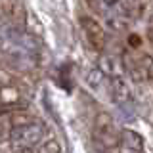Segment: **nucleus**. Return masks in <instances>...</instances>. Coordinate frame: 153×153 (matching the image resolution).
Segmentation results:
<instances>
[{"label": "nucleus", "mask_w": 153, "mask_h": 153, "mask_svg": "<svg viewBox=\"0 0 153 153\" xmlns=\"http://www.w3.org/2000/svg\"><path fill=\"white\" fill-rule=\"evenodd\" d=\"M12 117V132H10V146L13 151L23 153L40 146L44 136V124L25 113H10Z\"/></svg>", "instance_id": "obj_1"}, {"label": "nucleus", "mask_w": 153, "mask_h": 153, "mask_svg": "<svg viewBox=\"0 0 153 153\" xmlns=\"http://www.w3.org/2000/svg\"><path fill=\"white\" fill-rule=\"evenodd\" d=\"M92 136L98 147H102L103 151H107L109 147H113L119 142V130L115 126V121L109 113H98L94 119L92 126Z\"/></svg>", "instance_id": "obj_2"}, {"label": "nucleus", "mask_w": 153, "mask_h": 153, "mask_svg": "<svg viewBox=\"0 0 153 153\" xmlns=\"http://www.w3.org/2000/svg\"><path fill=\"white\" fill-rule=\"evenodd\" d=\"M79 23L82 27V33L86 40H88V44L94 50H103L105 44H107V35H105V29L102 27V23L90 16H82L79 19Z\"/></svg>", "instance_id": "obj_3"}, {"label": "nucleus", "mask_w": 153, "mask_h": 153, "mask_svg": "<svg viewBox=\"0 0 153 153\" xmlns=\"http://www.w3.org/2000/svg\"><path fill=\"white\" fill-rule=\"evenodd\" d=\"M105 153H143V140L138 132L124 128L119 132V142Z\"/></svg>", "instance_id": "obj_4"}, {"label": "nucleus", "mask_w": 153, "mask_h": 153, "mask_svg": "<svg viewBox=\"0 0 153 153\" xmlns=\"http://www.w3.org/2000/svg\"><path fill=\"white\" fill-rule=\"evenodd\" d=\"M109 96L117 105H126L130 103L132 100V92L130 86L126 84V80L123 76H117V79H109Z\"/></svg>", "instance_id": "obj_5"}, {"label": "nucleus", "mask_w": 153, "mask_h": 153, "mask_svg": "<svg viewBox=\"0 0 153 153\" xmlns=\"http://www.w3.org/2000/svg\"><path fill=\"white\" fill-rule=\"evenodd\" d=\"M96 69H98L105 79H117V76H123V73H124L123 61L117 59L115 56H102Z\"/></svg>", "instance_id": "obj_6"}, {"label": "nucleus", "mask_w": 153, "mask_h": 153, "mask_svg": "<svg viewBox=\"0 0 153 153\" xmlns=\"http://www.w3.org/2000/svg\"><path fill=\"white\" fill-rule=\"evenodd\" d=\"M10 132H12V117L8 115H0V143L10 140Z\"/></svg>", "instance_id": "obj_7"}, {"label": "nucleus", "mask_w": 153, "mask_h": 153, "mask_svg": "<svg viewBox=\"0 0 153 153\" xmlns=\"http://www.w3.org/2000/svg\"><path fill=\"white\" fill-rule=\"evenodd\" d=\"M86 80H88V84L92 86L94 90H98L100 86L105 82V76H103V75H102V73H100V71L94 67V69H90V71H88V75H86Z\"/></svg>", "instance_id": "obj_8"}, {"label": "nucleus", "mask_w": 153, "mask_h": 153, "mask_svg": "<svg viewBox=\"0 0 153 153\" xmlns=\"http://www.w3.org/2000/svg\"><path fill=\"white\" fill-rule=\"evenodd\" d=\"M33 153H61V147L56 140H48L44 143H40V146H36L33 149Z\"/></svg>", "instance_id": "obj_9"}, {"label": "nucleus", "mask_w": 153, "mask_h": 153, "mask_svg": "<svg viewBox=\"0 0 153 153\" xmlns=\"http://www.w3.org/2000/svg\"><path fill=\"white\" fill-rule=\"evenodd\" d=\"M4 84H10V76L4 71H0V86H4Z\"/></svg>", "instance_id": "obj_10"}]
</instances>
